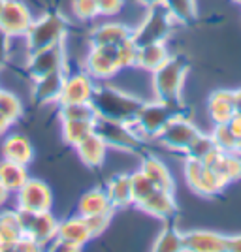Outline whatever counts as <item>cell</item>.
Listing matches in <instances>:
<instances>
[{"label": "cell", "mask_w": 241, "mask_h": 252, "mask_svg": "<svg viewBox=\"0 0 241 252\" xmlns=\"http://www.w3.org/2000/svg\"><path fill=\"white\" fill-rule=\"evenodd\" d=\"M91 104L95 105L96 117L132 123L141 104H143V100L126 93L123 89H117L107 81H98Z\"/></svg>", "instance_id": "6da1fadb"}, {"label": "cell", "mask_w": 241, "mask_h": 252, "mask_svg": "<svg viewBox=\"0 0 241 252\" xmlns=\"http://www.w3.org/2000/svg\"><path fill=\"white\" fill-rule=\"evenodd\" d=\"M189 74V61L181 55L170 57L166 63L158 70L153 72V91L155 98L170 104H181V94H183V85Z\"/></svg>", "instance_id": "7a4b0ae2"}, {"label": "cell", "mask_w": 241, "mask_h": 252, "mask_svg": "<svg viewBox=\"0 0 241 252\" xmlns=\"http://www.w3.org/2000/svg\"><path fill=\"white\" fill-rule=\"evenodd\" d=\"M177 113H183L181 104H170V102H162L158 98H153L149 102L143 100L132 125L138 130V134L147 141V139L157 137L158 132L168 125L170 119H173Z\"/></svg>", "instance_id": "3957f363"}, {"label": "cell", "mask_w": 241, "mask_h": 252, "mask_svg": "<svg viewBox=\"0 0 241 252\" xmlns=\"http://www.w3.org/2000/svg\"><path fill=\"white\" fill-rule=\"evenodd\" d=\"M25 38L31 51L63 43L68 38V21L61 13H55V11L43 13L40 17H34Z\"/></svg>", "instance_id": "277c9868"}, {"label": "cell", "mask_w": 241, "mask_h": 252, "mask_svg": "<svg viewBox=\"0 0 241 252\" xmlns=\"http://www.w3.org/2000/svg\"><path fill=\"white\" fill-rule=\"evenodd\" d=\"M95 132L104 139L107 149L115 151H125V153H138L143 147L145 139L138 134L132 123H123V121H111L104 117H96Z\"/></svg>", "instance_id": "5b68a950"}, {"label": "cell", "mask_w": 241, "mask_h": 252, "mask_svg": "<svg viewBox=\"0 0 241 252\" xmlns=\"http://www.w3.org/2000/svg\"><path fill=\"white\" fill-rule=\"evenodd\" d=\"M173 29H175V21L172 19V15L166 11V8L162 4H158L153 8H147L139 25L132 27V40L138 45L168 42Z\"/></svg>", "instance_id": "8992f818"}, {"label": "cell", "mask_w": 241, "mask_h": 252, "mask_svg": "<svg viewBox=\"0 0 241 252\" xmlns=\"http://www.w3.org/2000/svg\"><path fill=\"white\" fill-rule=\"evenodd\" d=\"M183 173L187 179V185L194 194L200 196H217L222 190L228 187V181L217 173L215 169L207 168L202 160L192 157H185V164H183Z\"/></svg>", "instance_id": "52a82bcc"}, {"label": "cell", "mask_w": 241, "mask_h": 252, "mask_svg": "<svg viewBox=\"0 0 241 252\" xmlns=\"http://www.w3.org/2000/svg\"><path fill=\"white\" fill-rule=\"evenodd\" d=\"M200 134V128L194 125V121L189 119L185 113H177L173 119H170L158 136L155 137L164 149L175 151V153H187L189 145L194 141V137Z\"/></svg>", "instance_id": "ba28073f"}, {"label": "cell", "mask_w": 241, "mask_h": 252, "mask_svg": "<svg viewBox=\"0 0 241 252\" xmlns=\"http://www.w3.org/2000/svg\"><path fill=\"white\" fill-rule=\"evenodd\" d=\"M17 217L23 233L36 239L42 249H47V245L55 241L59 219H55L51 211H27L17 207Z\"/></svg>", "instance_id": "9c48e42d"}, {"label": "cell", "mask_w": 241, "mask_h": 252, "mask_svg": "<svg viewBox=\"0 0 241 252\" xmlns=\"http://www.w3.org/2000/svg\"><path fill=\"white\" fill-rule=\"evenodd\" d=\"M83 70L91 74L96 81H109L121 70L117 47H104V45H89V51L85 53Z\"/></svg>", "instance_id": "30bf717a"}, {"label": "cell", "mask_w": 241, "mask_h": 252, "mask_svg": "<svg viewBox=\"0 0 241 252\" xmlns=\"http://www.w3.org/2000/svg\"><path fill=\"white\" fill-rule=\"evenodd\" d=\"M27 72L31 77H40V75L51 74L57 70H68V55H66V45L57 43V45H49V47H42L31 51L29 61H27Z\"/></svg>", "instance_id": "8fae6325"}, {"label": "cell", "mask_w": 241, "mask_h": 252, "mask_svg": "<svg viewBox=\"0 0 241 252\" xmlns=\"http://www.w3.org/2000/svg\"><path fill=\"white\" fill-rule=\"evenodd\" d=\"M96 85H98V81L91 74H87L83 68L81 70H75V72H66L59 104L91 102L93 96H95Z\"/></svg>", "instance_id": "7c38bea8"}, {"label": "cell", "mask_w": 241, "mask_h": 252, "mask_svg": "<svg viewBox=\"0 0 241 252\" xmlns=\"http://www.w3.org/2000/svg\"><path fill=\"white\" fill-rule=\"evenodd\" d=\"M34 15L23 0H4L0 8V32L10 36H25Z\"/></svg>", "instance_id": "4fadbf2b"}, {"label": "cell", "mask_w": 241, "mask_h": 252, "mask_svg": "<svg viewBox=\"0 0 241 252\" xmlns=\"http://www.w3.org/2000/svg\"><path fill=\"white\" fill-rule=\"evenodd\" d=\"M17 205L27 211H51L53 209V190L42 179L29 177L27 183L15 192Z\"/></svg>", "instance_id": "5bb4252c"}, {"label": "cell", "mask_w": 241, "mask_h": 252, "mask_svg": "<svg viewBox=\"0 0 241 252\" xmlns=\"http://www.w3.org/2000/svg\"><path fill=\"white\" fill-rule=\"evenodd\" d=\"M64 70H57L51 74L40 75L32 79V100L38 105H47V104H59L61 98V91H63L64 83Z\"/></svg>", "instance_id": "9a60e30c"}, {"label": "cell", "mask_w": 241, "mask_h": 252, "mask_svg": "<svg viewBox=\"0 0 241 252\" xmlns=\"http://www.w3.org/2000/svg\"><path fill=\"white\" fill-rule=\"evenodd\" d=\"M185 252H226V235L213 230H190L183 233Z\"/></svg>", "instance_id": "2e32d148"}, {"label": "cell", "mask_w": 241, "mask_h": 252, "mask_svg": "<svg viewBox=\"0 0 241 252\" xmlns=\"http://www.w3.org/2000/svg\"><path fill=\"white\" fill-rule=\"evenodd\" d=\"M128 38H132V27L119 21H105L96 25L89 34L91 45H104V47H117Z\"/></svg>", "instance_id": "e0dca14e"}, {"label": "cell", "mask_w": 241, "mask_h": 252, "mask_svg": "<svg viewBox=\"0 0 241 252\" xmlns=\"http://www.w3.org/2000/svg\"><path fill=\"white\" fill-rule=\"evenodd\" d=\"M206 111L213 125H226L236 113L234 107V91L232 89H215L206 102Z\"/></svg>", "instance_id": "ac0fdd59"}, {"label": "cell", "mask_w": 241, "mask_h": 252, "mask_svg": "<svg viewBox=\"0 0 241 252\" xmlns=\"http://www.w3.org/2000/svg\"><path fill=\"white\" fill-rule=\"evenodd\" d=\"M138 207L143 213H147V215H151L155 219H160V220H170L177 213V203H175V196H173L172 190L157 189L149 198L141 201Z\"/></svg>", "instance_id": "d6986e66"}, {"label": "cell", "mask_w": 241, "mask_h": 252, "mask_svg": "<svg viewBox=\"0 0 241 252\" xmlns=\"http://www.w3.org/2000/svg\"><path fill=\"white\" fill-rule=\"evenodd\" d=\"M170 57H172V51L168 47V42L138 45L136 68H139L141 72H147V74H153L155 70H158L168 61Z\"/></svg>", "instance_id": "ffe728a7"}, {"label": "cell", "mask_w": 241, "mask_h": 252, "mask_svg": "<svg viewBox=\"0 0 241 252\" xmlns=\"http://www.w3.org/2000/svg\"><path fill=\"white\" fill-rule=\"evenodd\" d=\"M2 158L29 168L34 160V147L31 139L23 134H8L2 141Z\"/></svg>", "instance_id": "44dd1931"}, {"label": "cell", "mask_w": 241, "mask_h": 252, "mask_svg": "<svg viewBox=\"0 0 241 252\" xmlns=\"http://www.w3.org/2000/svg\"><path fill=\"white\" fill-rule=\"evenodd\" d=\"M73 149H75L79 160L83 162L87 168H100L104 164L107 151H109L107 145L104 143V139L98 136L96 132H93L91 136H87L83 141H79Z\"/></svg>", "instance_id": "7402d4cb"}, {"label": "cell", "mask_w": 241, "mask_h": 252, "mask_svg": "<svg viewBox=\"0 0 241 252\" xmlns=\"http://www.w3.org/2000/svg\"><path fill=\"white\" fill-rule=\"evenodd\" d=\"M57 239L70 241V243H73V245H79V247H85L89 241H93L91 231L87 228V222H85V219L81 215L66 217L63 220H59V226H57Z\"/></svg>", "instance_id": "603a6c76"}, {"label": "cell", "mask_w": 241, "mask_h": 252, "mask_svg": "<svg viewBox=\"0 0 241 252\" xmlns=\"http://www.w3.org/2000/svg\"><path fill=\"white\" fill-rule=\"evenodd\" d=\"M115 209L111 201L105 194V189L96 187V189L87 190L83 196L79 198L77 203V215L89 217V215H113Z\"/></svg>", "instance_id": "cb8c5ba5"}, {"label": "cell", "mask_w": 241, "mask_h": 252, "mask_svg": "<svg viewBox=\"0 0 241 252\" xmlns=\"http://www.w3.org/2000/svg\"><path fill=\"white\" fill-rule=\"evenodd\" d=\"M113 209H126L132 205V177L130 173H117L104 187Z\"/></svg>", "instance_id": "d4e9b609"}, {"label": "cell", "mask_w": 241, "mask_h": 252, "mask_svg": "<svg viewBox=\"0 0 241 252\" xmlns=\"http://www.w3.org/2000/svg\"><path fill=\"white\" fill-rule=\"evenodd\" d=\"M141 171L147 175V179L160 190H175V181H173V175L168 169V166L160 160L158 157H153L149 155L141 160Z\"/></svg>", "instance_id": "484cf974"}, {"label": "cell", "mask_w": 241, "mask_h": 252, "mask_svg": "<svg viewBox=\"0 0 241 252\" xmlns=\"http://www.w3.org/2000/svg\"><path fill=\"white\" fill-rule=\"evenodd\" d=\"M23 235L17 207L0 211V251H15V243Z\"/></svg>", "instance_id": "4316f807"}, {"label": "cell", "mask_w": 241, "mask_h": 252, "mask_svg": "<svg viewBox=\"0 0 241 252\" xmlns=\"http://www.w3.org/2000/svg\"><path fill=\"white\" fill-rule=\"evenodd\" d=\"M29 177L31 175H29L27 166H21V164L6 160V158L0 160V183L10 190L11 194H15L17 190L21 189Z\"/></svg>", "instance_id": "83f0119b"}, {"label": "cell", "mask_w": 241, "mask_h": 252, "mask_svg": "<svg viewBox=\"0 0 241 252\" xmlns=\"http://www.w3.org/2000/svg\"><path fill=\"white\" fill-rule=\"evenodd\" d=\"M175 25H190L198 15V2L196 0H162Z\"/></svg>", "instance_id": "f1b7e54d"}, {"label": "cell", "mask_w": 241, "mask_h": 252, "mask_svg": "<svg viewBox=\"0 0 241 252\" xmlns=\"http://www.w3.org/2000/svg\"><path fill=\"white\" fill-rule=\"evenodd\" d=\"M96 121V119H95ZM95 121H61V134L66 145L75 147L95 132Z\"/></svg>", "instance_id": "f546056e"}, {"label": "cell", "mask_w": 241, "mask_h": 252, "mask_svg": "<svg viewBox=\"0 0 241 252\" xmlns=\"http://www.w3.org/2000/svg\"><path fill=\"white\" fill-rule=\"evenodd\" d=\"M57 115L61 121H95L96 109L91 102L81 104H57Z\"/></svg>", "instance_id": "4dcf8cb0"}, {"label": "cell", "mask_w": 241, "mask_h": 252, "mask_svg": "<svg viewBox=\"0 0 241 252\" xmlns=\"http://www.w3.org/2000/svg\"><path fill=\"white\" fill-rule=\"evenodd\" d=\"M153 251L157 252H179L183 251V231L175 226H166L155 239Z\"/></svg>", "instance_id": "1f68e13d"}, {"label": "cell", "mask_w": 241, "mask_h": 252, "mask_svg": "<svg viewBox=\"0 0 241 252\" xmlns=\"http://www.w3.org/2000/svg\"><path fill=\"white\" fill-rule=\"evenodd\" d=\"M0 113L6 117L11 125H15L23 117V102L19 100V96L8 89L0 91Z\"/></svg>", "instance_id": "d6a6232c"}, {"label": "cell", "mask_w": 241, "mask_h": 252, "mask_svg": "<svg viewBox=\"0 0 241 252\" xmlns=\"http://www.w3.org/2000/svg\"><path fill=\"white\" fill-rule=\"evenodd\" d=\"M217 173H220L222 177L228 181V185L234 181L241 179V157L238 153H222L220 162L215 168Z\"/></svg>", "instance_id": "836d02e7"}, {"label": "cell", "mask_w": 241, "mask_h": 252, "mask_svg": "<svg viewBox=\"0 0 241 252\" xmlns=\"http://www.w3.org/2000/svg\"><path fill=\"white\" fill-rule=\"evenodd\" d=\"M130 177H132V205H139L141 201L149 198L157 187L147 179V175L141 171V169H138L134 173H130Z\"/></svg>", "instance_id": "e575fe53"}, {"label": "cell", "mask_w": 241, "mask_h": 252, "mask_svg": "<svg viewBox=\"0 0 241 252\" xmlns=\"http://www.w3.org/2000/svg\"><path fill=\"white\" fill-rule=\"evenodd\" d=\"M213 145L222 153H236L238 147V137L230 132L226 125H213V130L209 132Z\"/></svg>", "instance_id": "d590c367"}, {"label": "cell", "mask_w": 241, "mask_h": 252, "mask_svg": "<svg viewBox=\"0 0 241 252\" xmlns=\"http://www.w3.org/2000/svg\"><path fill=\"white\" fill-rule=\"evenodd\" d=\"M72 13L77 21H93L100 17L96 0H72Z\"/></svg>", "instance_id": "8d00e7d4"}, {"label": "cell", "mask_w": 241, "mask_h": 252, "mask_svg": "<svg viewBox=\"0 0 241 252\" xmlns=\"http://www.w3.org/2000/svg\"><path fill=\"white\" fill-rule=\"evenodd\" d=\"M213 149H215V145H213V139H211V136L200 130V134L194 137V141H192V143L189 145V149H187L185 157H192V158H198V160H202V158L206 157L207 153H211Z\"/></svg>", "instance_id": "74e56055"}, {"label": "cell", "mask_w": 241, "mask_h": 252, "mask_svg": "<svg viewBox=\"0 0 241 252\" xmlns=\"http://www.w3.org/2000/svg\"><path fill=\"white\" fill-rule=\"evenodd\" d=\"M117 57H119V64L121 70H128V68H136V57H138V43L128 38L126 42L117 45Z\"/></svg>", "instance_id": "f35d334b"}, {"label": "cell", "mask_w": 241, "mask_h": 252, "mask_svg": "<svg viewBox=\"0 0 241 252\" xmlns=\"http://www.w3.org/2000/svg\"><path fill=\"white\" fill-rule=\"evenodd\" d=\"M111 217H113V215H89V217H83L93 239L100 237V235L109 228V224H111Z\"/></svg>", "instance_id": "ab89813d"}, {"label": "cell", "mask_w": 241, "mask_h": 252, "mask_svg": "<svg viewBox=\"0 0 241 252\" xmlns=\"http://www.w3.org/2000/svg\"><path fill=\"white\" fill-rule=\"evenodd\" d=\"M100 17H115L125 8V0H96Z\"/></svg>", "instance_id": "60d3db41"}, {"label": "cell", "mask_w": 241, "mask_h": 252, "mask_svg": "<svg viewBox=\"0 0 241 252\" xmlns=\"http://www.w3.org/2000/svg\"><path fill=\"white\" fill-rule=\"evenodd\" d=\"M15 251H19V252L42 251V245L36 241V239H32L31 235H25V233H23L21 237H19V241L15 243Z\"/></svg>", "instance_id": "b9f144b4"}, {"label": "cell", "mask_w": 241, "mask_h": 252, "mask_svg": "<svg viewBox=\"0 0 241 252\" xmlns=\"http://www.w3.org/2000/svg\"><path fill=\"white\" fill-rule=\"evenodd\" d=\"M226 126L230 128L232 134L240 139V137H241V113H238V111H236V113L230 117V121L226 123Z\"/></svg>", "instance_id": "7bdbcfd3"}, {"label": "cell", "mask_w": 241, "mask_h": 252, "mask_svg": "<svg viewBox=\"0 0 241 252\" xmlns=\"http://www.w3.org/2000/svg\"><path fill=\"white\" fill-rule=\"evenodd\" d=\"M226 252H241V233L226 235Z\"/></svg>", "instance_id": "ee69618b"}, {"label": "cell", "mask_w": 241, "mask_h": 252, "mask_svg": "<svg viewBox=\"0 0 241 252\" xmlns=\"http://www.w3.org/2000/svg\"><path fill=\"white\" fill-rule=\"evenodd\" d=\"M8 63V36L0 32V68Z\"/></svg>", "instance_id": "f6af8a7d"}, {"label": "cell", "mask_w": 241, "mask_h": 252, "mask_svg": "<svg viewBox=\"0 0 241 252\" xmlns=\"http://www.w3.org/2000/svg\"><path fill=\"white\" fill-rule=\"evenodd\" d=\"M10 190L6 189L2 183H0V207H4L6 203H8V200H10Z\"/></svg>", "instance_id": "bcb514c9"}, {"label": "cell", "mask_w": 241, "mask_h": 252, "mask_svg": "<svg viewBox=\"0 0 241 252\" xmlns=\"http://www.w3.org/2000/svg\"><path fill=\"white\" fill-rule=\"evenodd\" d=\"M234 107H236L238 113H241V87L234 89Z\"/></svg>", "instance_id": "7dc6e473"}, {"label": "cell", "mask_w": 241, "mask_h": 252, "mask_svg": "<svg viewBox=\"0 0 241 252\" xmlns=\"http://www.w3.org/2000/svg\"><path fill=\"white\" fill-rule=\"evenodd\" d=\"M10 126H11V123L6 119V117L0 113V136H4L8 130H10Z\"/></svg>", "instance_id": "c3c4849f"}, {"label": "cell", "mask_w": 241, "mask_h": 252, "mask_svg": "<svg viewBox=\"0 0 241 252\" xmlns=\"http://www.w3.org/2000/svg\"><path fill=\"white\" fill-rule=\"evenodd\" d=\"M138 2H139V4H141V6H143V8H153V6H158V4H162V0H138Z\"/></svg>", "instance_id": "681fc988"}, {"label": "cell", "mask_w": 241, "mask_h": 252, "mask_svg": "<svg viewBox=\"0 0 241 252\" xmlns=\"http://www.w3.org/2000/svg\"><path fill=\"white\" fill-rule=\"evenodd\" d=\"M236 153H238V155L241 157V137L238 139V147H236Z\"/></svg>", "instance_id": "f907efd6"}, {"label": "cell", "mask_w": 241, "mask_h": 252, "mask_svg": "<svg viewBox=\"0 0 241 252\" xmlns=\"http://www.w3.org/2000/svg\"><path fill=\"white\" fill-rule=\"evenodd\" d=\"M234 4H238V6H241V0H232Z\"/></svg>", "instance_id": "816d5d0a"}, {"label": "cell", "mask_w": 241, "mask_h": 252, "mask_svg": "<svg viewBox=\"0 0 241 252\" xmlns=\"http://www.w3.org/2000/svg\"><path fill=\"white\" fill-rule=\"evenodd\" d=\"M2 4H4V0H0V8H2Z\"/></svg>", "instance_id": "f5cc1de1"}, {"label": "cell", "mask_w": 241, "mask_h": 252, "mask_svg": "<svg viewBox=\"0 0 241 252\" xmlns=\"http://www.w3.org/2000/svg\"><path fill=\"white\" fill-rule=\"evenodd\" d=\"M0 91H2V87H0Z\"/></svg>", "instance_id": "db71d44e"}]
</instances>
